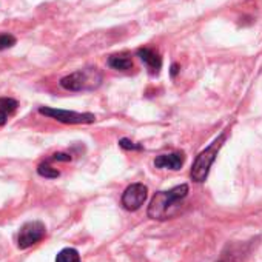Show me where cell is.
<instances>
[{
	"mask_svg": "<svg viewBox=\"0 0 262 262\" xmlns=\"http://www.w3.org/2000/svg\"><path fill=\"white\" fill-rule=\"evenodd\" d=\"M225 138H227L225 133L221 135L205 150H202L198 155V158H196V161H194V164L191 167V173H190V176H191V179L194 182H204L207 179V176L210 173V168H211L213 162L216 161V156H217L222 144L225 142Z\"/></svg>",
	"mask_w": 262,
	"mask_h": 262,
	"instance_id": "7a4b0ae2",
	"label": "cell"
},
{
	"mask_svg": "<svg viewBox=\"0 0 262 262\" xmlns=\"http://www.w3.org/2000/svg\"><path fill=\"white\" fill-rule=\"evenodd\" d=\"M138 57L145 63V67L150 70L151 74H159L162 68V57L158 51H155L153 48L144 47L138 50Z\"/></svg>",
	"mask_w": 262,
	"mask_h": 262,
	"instance_id": "52a82bcc",
	"label": "cell"
},
{
	"mask_svg": "<svg viewBox=\"0 0 262 262\" xmlns=\"http://www.w3.org/2000/svg\"><path fill=\"white\" fill-rule=\"evenodd\" d=\"M16 45V37L11 34H0V51L8 50Z\"/></svg>",
	"mask_w": 262,
	"mask_h": 262,
	"instance_id": "4fadbf2b",
	"label": "cell"
},
{
	"mask_svg": "<svg viewBox=\"0 0 262 262\" xmlns=\"http://www.w3.org/2000/svg\"><path fill=\"white\" fill-rule=\"evenodd\" d=\"M17 100L11 97H0V126H4L10 116H13L17 110Z\"/></svg>",
	"mask_w": 262,
	"mask_h": 262,
	"instance_id": "9c48e42d",
	"label": "cell"
},
{
	"mask_svg": "<svg viewBox=\"0 0 262 262\" xmlns=\"http://www.w3.org/2000/svg\"><path fill=\"white\" fill-rule=\"evenodd\" d=\"M108 65L113 70L117 71H126L133 67V60H131V56L126 53H119V54H113L108 57Z\"/></svg>",
	"mask_w": 262,
	"mask_h": 262,
	"instance_id": "30bf717a",
	"label": "cell"
},
{
	"mask_svg": "<svg viewBox=\"0 0 262 262\" xmlns=\"http://www.w3.org/2000/svg\"><path fill=\"white\" fill-rule=\"evenodd\" d=\"M37 173L42 176V178H47V179H56L60 176V171L53 168L48 162H43L37 167Z\"/></svg>",
	"mask_w": 262,
	"mask_h": 262,
	"instance_id": "7c38bea8",
	"label": "cell"
},
{
	"mask_svg": "<svg viewBox=\"0 0 262 262\" xmlns=\"http://www.w3.org/2000/svg\"><path fill=\"white\" fill-rule=\"evenodd\" d=\"M185 162V155L182 151L161 155L155 159V165L158 168H168V170H179Z\"/></svg>",
	"mask_w": 262,
	"mask_h": 262,
	"instance_id": "ba28073f",
	"label": "cell"
},
{
	"mask_svg": "<svg viewBox=\"0 0 262 262\" xmlns=\"http://www.w3.org/2000/svg\"><path fill=\"white\" fill-rule=\"evenodd\" d=\"M56 262H82L79 251L74 248H63L57 253Z\"/></svg>",
	"mask_w": 262,
	"mask_h": 262,
	"instance_id": "8fae6325",
	"label": "cell"
},
{
	"mask_svg": "<svg viewBox=\"0 0 262 262\" xmlns=\"http://www.w3.org/2000/svg\"><path fill=\"white\" fill-rule=\"evenodd\" d=\"M39 113L54 119L62 123L68 125H79V123H93L96 120V116L91 113H77V111H68V110H59V108H51V106H40Z\"/></svg>",
	"mask_w": 262,
	"mask_h": 262,
	"instance_id": "277c9868",
	"label": "cell"
},
{
	"mask_svg": "<svg viewBox=\"0 0 262 262\" xmlns=\"http://www.w3.org/2000/svg\"><path fill=\"white\" fill-rule=\"evenodd\" d=\"M119 145H120L123 150H142V145L131 142L129 139H120V141H119Z\"/></svg>",
	"mask_w": 262,
	"mask_h": 262,
	"instance_id": "5bb4252c",
	"label": "cell"
},
{
	"mask_svg": "<svg viewBox=\"0 0 262 262\" xmlns=\"http://www.w3.org/2000/svg\"><path fill=\"white\" fill-rule=\"evenodd\" d=\"M178 74V65L174 63L173 67H171V76H176Z\"/></svg>",
	"mask_w": 262,
	"mask_h": 262,
	"instance_id": "e0dca14e",
	"label": "cell"
},
{
	"mask_svg": "<svg viewBox=\"0 0 262 262\" xmlns=\"http://www.w3.org/2000/svg\"><path fill=\"white\" fill-rule=\"evenodd\" d=\"M102 74L97 68H85L60 79V86L68 91H88L100 85Z\"/></svg>",
	"mask_w": 262,
	"mask_h": 262,
	"instance_id": "3957f363",
	"label": "cell"
},
{
	"mask_svg": "<svg viewBox=\"0 0 262 262\" xmlns=\"http://www.w3.org/2000/svg\"><path fill=\"white\" fill-rule=\"evenodd\" d=\"M219 262H234V257L233 256H227V257H222Z\"/></svg>",
	"mask_w": 262,
	"mask_h": 262,
	"instance_id": "2e32d148",
	"label": "cell"
},
{
	"mask_svg": "<svg viewBox=\"0 0 262 262\" xmlns=\"http://www.w3.org/2000/svg\"><path fill=\"white\" fill-rule=\"evenodd\" d=\"M187 194H188V185L185 184L178 185L168 191L156 193L148 205V211H147L148 216L156 221H165L173 217L179 211L181 204L187 198Z\"/></svg>",
	"mask_w": 262,
	"mask_h": 262,
	"instance_id": "6da1fadb",
	"label": "cell"
},
{
	"mask_svg": "<svg viewBox=\"0 0 262 262\" xmlns=\"http://www.w3.org/2000/svg\"><path fill=\"white\" fill-rule=\"evenodd\" d=\"M47 234V227L39 222V221H31L27 222L25 225H22L20 231H19V237H17V245L20 250H27L33 245H36L37 242H40Z\"/></svg>",
	"mask_w": 262,
	"mask_h": 262,
	"instance_id": "5b68a950",
	"label": "cell"
},
{
	"mask_svg": "<svg viewBox=\"0 0 262 262\" xmlns=\"http://www.w3.org/2000/svg\"><path fill=\"white\" fill-rule=\"evenodd\" d=\"M148 188L144 184H131L122 194V205L128 211L139 210L147 201Z\"/></svg>",
	"mask_w": 262,
	"mask_h": 262,
	"instance_id": "8992f818",
	"label": "cell"
},
{
	"mask_svg": "<svg viewBox=\"0 0 262 262\" xmlns=\"http://www.w3.org/2000/svg\"><path fill=\"white\" fill-rule=\"evenodd\" d=\"M51 161H63V162H68V161H71V156L70 155H65V153H56V155H53Z\"/></svg>",
	"mask_w": 262,
	"mask_h": 262,
	"instance_id": "9a60e30c",
	"label": "cell"
}]
</instances>
